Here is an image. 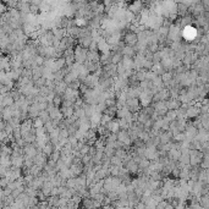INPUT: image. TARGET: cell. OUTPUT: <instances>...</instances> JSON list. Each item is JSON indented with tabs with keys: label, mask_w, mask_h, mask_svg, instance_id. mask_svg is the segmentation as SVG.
Masks as SVG:
<instances>
[{
	"label": "cell",
	"mask_w": 209,
	"mask_h": 209,
	"mask_svg": "<svg viewBox=\"0 0 209 209\" xmlns=\"http://www.w3.org/2000/svg\"><path fill=\"white\" fill-rule=\"evenodd\" d=\"M87 54H88V49L83 48L82 45L77 44L75 47V59H76V62L84 64V61L87 60Z\"/></svg>",
	"instance_id": "6da1fadb"
},
{
	"label": "cell",
	"mask_w": 209,
	"mask_h": 209,
	"mask_svg": "<svg viewBox=\"0 0 209 209\" xmlns=\"http://www.w3.org/2000/svg\"><path fill=\"white\" fill-rule=\"evenodd\" d=\"M122 40L126 43V45H133L138 42V34L136 33L135 31H131V29H125V33L122 36Z\"/></svg>",
	"instance_id": "7a4b0ae2"
},
{
	"label": "cell",
	"mask_w": 209,
	"mask_h": 209,
	"mask_svg": "<svg viewBox=\"0 0 209 209\" xmlns=\"http://www.w3.org/2000/svg\"><path fill=\"white\" fill-rule=\"evenodd\" d=\"M146 7V5L142 3V0H133V1H131L129 5H127V9L135 13V15H138V13H141L143 11V9Z\"/></svg>",
	"instance_id": "3957f363"
},
{
	"label": "cell",
	"mask_w": 209,
	"mask_h": 209,
	"mask_svg": "<svg viewBox=\"0 0 209 209\" xmlns=\"http://www.w3.org/2000/svg\"><path fill=\"white\" fill-rule=\"evenodd\" d=\"M117 139L121 141V142H124L126 146H131V144H132V139H131L127 130H120L119 132H117Z\"/></svg>",
	"instance_id": "277c9868"
},
{
	"label": "cell",
	"mask_w": 209,
	"mask_h": 209,
	"mask_svg": "<svg viewBox=\"0 0 209 209\" xmlns=\"http://www.w3.org/2000/svg\"><path fill=\"white\" fill-rule=\"evenodd\" d=\"M93 40H94L93 36H86V37H80V38H78V44L82 45L83 48L88 49L89 45H90V43H92Z\"/></svg>",
	"instance_id": "5b68a950"
},
{
	"label": "cell",
	"mask_w": 209,
	"mask_h": 209,
	"mask_svg": "<svg viewBox=\"0 0 209 209\" xmlns=\"http://www.w3.org/2000/svg\"><path fill=\"white\" fill-rule=\"evenodd\" d=\"M55 151V144H54L52 141H49V142H47V144L43 147V149H42V152L45 154L47 157H50L52 155V153Z\"/></svg>",
	"instance_id": "8992f818"
},
{
	"label": "cell",
	"mask_w": 209,
	"mask_h": 209,
	"mask_svg": "<svg viewBox=\"0 0 209 209\" xmlns=\"http://www.w3.org/2000/svg\"><path fill=\"white\" fill-rule=\"evenodd\" d=\"M60 110L62 113L64 117H71L75 114V107H61Z\"/></svg>",
	"instance_id": "52a82bcc"
},
{
	"label": "cell",
	"mask_w": 209,
	"mask_h": 209,
	"mask_svg": "<svg viewBox=\"0 0 209 209\" xmlns=\"http://www.w3.org/2000/svg\"><path fill=\"white\" fill-rule=\"evenodd\" d=\"M124 55H127V56H131V58H133L135 59V56L137 55V52L135 50V48L133 47H131V45H126V47L122 49V52H121Z\"/></svg>",
	"instance_id": "ba28073f"
},
{
	"label": "cell",
	"mask_w": 209,
	"mask_h": 209,
	"mask_svg": "<svg viewBox=\"0 0 209 209\" xmlns=\"http://www.w3.org/2000/svg\"><path fill=\"white\" fill-rule=\"evenodd\" d=\"M114 117H111L110 115H108V114H105V113H102V116H100V124L102 125H104V126H107L109 122H110Z\"/></svg>",
	"instance_id": "9c48e42d"
},
{
	"label": "cell",
	"mask_w": 209,
	"mask_h": 209,
	"mask_svg": "<svg viewBox=\"0 0 209 209\" xmlns=\"http://www.w3.org/2000/svg\"><path fill=\"white\" fill-rule=\"evenodd\" d=\"M198 114H199V110L196 108H188L186 110V116L187 117H196Z\"/></svg>",
	"instance_id": "30bf717a"
},
{
	"label": "cell",
	"mask_w": 209,
	"mask_h": 209,
	"mask_svg": "<svg viewBox=\"0 0 209 209\" xmlns=\"http://www.w3.org/2000/svg\"><path fill=\"white\" fill-rule=\"evenodd\" d=\"M161 59H163V55H161L160 50L157 52V53H154V55H153V62L154 64H159L161 61Z\"/></svg>",
	"instance_id": "8fae6325"
},
{
	"label": "cell",
	"mask_w": 209,
	"mask_h": 209,
	"mask_svg": "<svg viewBox=\"0 0 209 209\" xmlns=\"http://www.w3.org/2000/svg\"><path fill=\"white\" fill-rule=\"evenodd\" d=\"M49 10H50V4L47 3L44 0V1L40 4V11H42V12H48Z\"/></svg>",
	"instance_id": "7c38bea8"
},
{
	"label": "cell",
	"mask_w": 209,
	"mask_h": 209,
	"mask_svg": "<svg viewBox=\"0 0 209 209\" xmlns=\"http://www.w3.org/2000/svg\"><path fill=\"white\" fill-rule=\"evenodd\" d=\"M43 1H44V0H31L32 4H36V5H39V6H40V4H42Z\"/></svg>",
	"instance_id": "4fadbf2b"
}]
</instances>
